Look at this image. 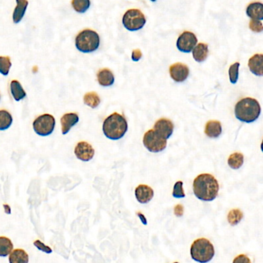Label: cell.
Returning <instances> with one entry per match:
<instances>
[{
  "label": "cell",
  "instance_id": "cell-1",
  "mask_svg": "<svg viewBox=\"0 0 263 263\" xmlns=\"http://www.w3.org/2000/svg\"><path fill=\"white\" fill-rule=\"evenodd\" d=\"M219 190L218 181L211 174L203 173L194 179V194L200 200L206 202L214 200L217 197Z\"/></svg>",
  "mask_w": 263,
  "mask_h": 263
},
{
  "label": "cell",
  "instance_id": "cell-2",
  "mask_svg": "<svg viewBox=\"0 0 263 263\" xmlns=\"http://www.w3.org/2000/svg\"><path fill=\"white\" fill-rule=\"evenodd\" d=\"M127 130V121L118 112L112 113L103 122V133L109 140H120L125 136Z\"/></svg>",
  "mask_w": 263,
  "mask_h": 263
},
{
  "label": "cell",
  "instance_id": "cell-3",
  "mask_svg": "<svg viewBox=\"0 0 263 263\" xmlns=\"http://www.w3.org/2000/svg\"><path fill=\"white\" fill-rule=\"evenodd\" d=\"M261 113L260 103L253 98H244L235 107L236 118L243 123H251L258 120Z\"/></svg>",
  "mask_w": 263,
  "mask_h": 263
},
{
  "label": "cell",
  "instance_id": "cell-4",
  "mask_svg": "<svg viewBox=\"0 0 263 263\" xmlns=\"http://www.w3.org/2000/svg\"><path fill=\"white\" fill-rule=\"evenodd\" d=\"M190 254L193 260L197 263H207L213 259L215 248L208 239L200 238L195 240L192 244Z\"/></svg>",
  "mask_w": 263,
  "mask_h": 263
},
{
  "label": "cell",
  "instance_id": "cell-5",
  "mask_svg": "<svg viewBox=\"0 0 263 263\" xmlns=\"http://www.w3.org/2000/svg\"><path fill=\"white\" fill-rule=\"evenodd\" d=\"M75 43L79 51L84 53H92L100 47V35L96 31L89 29L82 30L76 35Z\"/></svg>",
  "mask_w": 263,
  "mask_h": 263
},
{
  "label": "cell",
  "instance_id": "cell-6",
  "mask_svg": "<svg viewBox=\"0 0 263 263\" xmlns=\"http://www.w3.org/2000/svg\"><path fill=\"white\" fill-rule=\"evenodd\" d=\"M146 18L142 12L138 9H131L124 13L123 24L129 31H138L145 26Z\"/></svg>",
  "mask_w": 263,
  "mask_h": 263
},
{
  "label": "cell",
  "instance_id": "cell-7",
  "mask_svg": "<svg viewBox=\"0 0 263 263\" xmlns=\"http://www.w3.org/2000/svg\"><path fill=\"white\" fill-rule=\"evenodd\" d=\"M142 142H143L144 146L149 152L154 153L163 151L167 145V140L158 134L154 129L148 130L145 133Z\"/></svg>",
  "mask_w": 263,
  "mask_h": 263
},
{
  "label": "cell",
  "instance_id": "cell-8",
  "mask_svg": "<svg viewBox=\"0 0 263 263\" xmlns=\"http://www.w3.org/2000/svg\"><path fill=\"white\" fill-rule=\"evenodd\" d=\"M33 125L36 134L41 136H50L55 129V120L52 115H41L34 120Z\"/></svg>",
  "mask_w": 263,
  "mask_h": 263
},
{
  "label": "cell",
  "instance_id": "cell-9",
  "mask_svg": "<svg viewBox=\"0 0 263 263\" xmlns=\"http://www.w3.org/2000/svg\"><path fill=\"white\" fill-rule=\"evenodd\" d=\"M198 43L196 35L190 31H185L177 39V49L182 53H189L193 51Z\"/></svg>",
  "mask_w": 263,
  "mask_h": 263
},
{
  "label": "cell",
  "instance_id": "cell-10",
  "mask_svg": "<svg viewBox=\"0 0 263 263\" xmlns=\"http://www.w3.org/2000/svg\"><path fill=\"white\" fill-rule=\"evenodd\" d=\"M170 74L175 83H182L189 77L190 69L183 63H176L170 67Z\"/></svg>",
  "mask_w": 263,
  "mask_h": 263
},
{
  "label": "cell",
  "instance_id": "cell-11",
  "mask_svg": "<svg viewBox=\"0 0 263 263\" xmlns=\"http://www.w3.org/2000/svg\"><path fill=\"white\" fill-rule=\"evenodd\" d=\"M74 153L76 155L77 158L79 160L83 161V162H88L92 159L94 155H95V150L92 148V145L87 142H78Z\"/></svg>",
  "mask_w": 263,
  "mask_h": 263
},
{
  "label": "cell",
  "instance_id": "cell-12",
  "mask_svg": "<svg viewBox=\"0 0 263 263\" xmlns=\"http://www.w3.org/2000/svg\"><path fill=\"white\" fill-rule=\"evenodd\" d=\"M154 130L163 138L168 140L173 135L174 130V125L173 122L168 119L162 118L156 122L154 125Z\"/></svg>",
  "mask_w": 263,
  "mask_h": 263
},
{
  "label": "cell",
  "instance_id": "cell-13",
  "mask_svg": "<svg viewBox=\"0 0 263 263\" xmlns=\"http://www.w3.org/2000/svg\"><path fill=\"white\" fill-rule=\"evenodd\" d=\"M135 195L139 203L146 204L153 199L154 191L150 186L141 184L136 188Z\"/></svg>",
  "mask_w": 263,
  "mask_h": 263
},
{
  "label": "cell",
  "instance_id": "cell-14",
  "mask_svg": "<svg viewBox=\"0 0 263 263\" xmlns=\"http://www.w3.org/2000/svg\"><path fill=\"white\" fill-rule=\"evenodd\" d=\"M79 118L76 113L71 112L63 115L61 118V125H62V133L63 135L67 134L70 129L73 127L74 125L78 123Z\"/></svg>",
  "mask_w": 263,
  "mask_h": 263
},
{
  "label": "cell",
  "instance_id": "cell-15",
  "mask_svg": "<svg viewBox=\"0 0 263 263\" xmlns=\"http://www.w3.org/2000/svg\"><path fill=\"white\" fill-rule=\"evenodd\" d=\"M248 68L257 76H263V54H255L249 59Z\"/></svg>",
  "mask_w": 263,
  "mask_h": 263
},
{
  "label": "cell",
  "instance_id": "cell-16",
  "mask_svg": "<svg viewBox=\"0 0 263 263\" xmlns=\"http://www.w3.org/2000/svg\"><path fill=\"white\" fill-rule=\"evenodd\" d=\"M97 80L102 87H111L115 82L114 75L109 69H102L98 72Z\"/></svg>",
  "mask_w": 263,
  "mask_h": 263
},
{
  "label": "cell",
  "instance_id": "cell-17",
  "mask_svg": "<svg viewBox=\"0 0 263 263\" xmlns=\"http://www.w3.org/2000/svg\"><path fill=\"white\" fill-rule=\"evenodd\" d=\"M246 15L251 19H263V3L260 2H254L249 4L246 8Z\"/></svg>",
  "mask_w": 263,
  "mask_h": 263
},
{
  "label": "cell",
  "instance_id": "cell-18",
  "mask_svg": "<svg viewBox=\"0 0 263 263\" xmlns=\"http://www.w3.org/2000/svg\"><path fill=\"white\" fill-rule=\"evenodd\" d=\"M205 133L210 138H218L222 133V125L220 122L215 120L209 121L205 128Z\"/></svg>",
  "mask_w": 263,
  "mask_h": 263
},
{
  "label": "cell",
  "instance_id": "cell-19",
  "mask_svg": "<svg viewBox=\"0 0 263 263\" xmlns=\"http://www.w3.org/2000/svg\"><path fill=\"white\" fill-rule=\"evenodd\" d=\"M209 55L208 45L200 43L195 46L193 50V56L198 63H203L207 59Z\"/></svg>",
  "mask_w": 263,
  "mask_h": 263
},
{
  "label": "cell",
  "instance_id": "cell-20",
  "mask_svg": "<svg viewBox=\"0 0 263 263\" xmlns=\"http://www.w3.org/2000/svg\"><path fill=\"white\" fill-rule=\"evenodd\" d=\"M17 3L13 14V22L16 24L20 22L24 17L29 2L27 0H17Z\"/></svg>",
  "mask_w": 263,
  "mask_h": 263
},
{
  "label": "cell",
  "instance_id": "cell-21",
  "mask_svg": "<svg viewBox=\"0 0 263 263\" xmlns=\"http://www.w3.org/2000/svg\"><path fill=\"white\" fill-rule=\"evenodd\" d=\"M9 263H28L29 256L23 249L18 248L12 251L9 254Z\"/></svg>",
  "mask_w": 263,
  "mask_h": 263
},
{
  "label": "cell",
  "instance_id": "cell-22",
  "mask_svg": "<svg viewBox=\"0 0 263 263\" xmlns=\"http://www.w3.org/2000/svg\"><path fill=\"white\" fill-rule=\"evenodd\" d=\"M10 90L16 101H20L26 97V93L21 86L20 83L17 80H13L10 83Z\"/></svg>",
  "mask_w": 263,
  "mask_h": 263
},
{
  "label": "cell",
  "instance_id": "cell-23",
  "mask_svg": "<svg viewBox=\"0 0 263 263\" xmlns=\"http://www.w3.org/2000/svg\"><path fill=\"white\" fill-rule=\"evenodd\" d=\"M13 249V244L7 237L0 236V257H6L11 253Z\"/></svg>",
  "mask_w": 263,
  "mask_h": 263
},
{
  "label": "cell",
  "instance_id": "cell-24",
  "mask_svg": "<svg viewBox=\"0 0 263 263\" xmlns=\"http://www.w3.org/2000/svg\"><path fill=\"white\" fill-rule=\"evenodd\" d=\"M83 101L86 105L91 107L92 109H95L96 107L99 106L101 103L100 97L96 92H89L86 93L85 96L83 97Z\"/></svg>",
  "mask_w": 263,
  "mask_h": 263
},
{
  "label": "cell",
  "instance_id": "cell-25",
  "mask_svg": "<svg viewBox=\"0 0 263 263\" xmlns=\"http://www.w3.org/2000/svg\"><path fill=\"white\" fill-rule=\"evenodd\" d=\"M243 162H244V157L242 153H233L228 158V165L233 170H238L239 168H241Z\"/></svg>",
  "mask_w": 263,
  "mask_h": 263
},
{
  "label": "cell",
  "instance_id": "cell-26",
  "mask_svg": "<svg viewBox=\"0 0 263 263\" xmlns=\"http://www.w3.org/2000/svg\"><path fill=\"white\" fill-rule=\"evenodd\" d=\"M13 123V117L6 110H0V130L9 129Z\"/></svg>",
  "mask_w": 263,
  "mask_h": 263
},
{
  "label": "cell",
  "instance_id": "cell-27",
  "mask_svg": "<svg viewBox=\"0 0 263 263\" xmlns=\"http://www.w3.org/2000/svg\"><path fill=\"white\" fill-rule=\"evenodd\" d=\"M72 6L77 13H86L90 6V0H72Z\"/></svg>",
  "mask_w": 263,
  "mask_h": 263
},
{
  "label": "cell",
  "instance_id": "cell-28",
  "mask_svg": "<svg viewBox=\"0 0 263 263\" xmlns=\"http://www.w3.org/2000/svg\"><path fill=\"white\" fill-rule=\"evenodd\" d=\"M228 221L231 226H236L243 219V213L241 210L235 209L228 212Z\"/></svg>",
  "mask_w": 263,
  "mask_h": 263
},
{
  "label": "cell",
  "instance_id": "cell-29",
  "mask_svg": "<svg viewBox=\"0 0 263 263\" xmlns=\"http://www.w3.org/2000/svg\"><path fill=\"white\" fill-rule=\"evenodd\" d=\"M11 67V61L9 56H0V73L7 76Z\"/></svg>",
  "mask_w": 263,
  "mask_h": 263
},
{
  "label": "cell",
  "instance_id": "cell-30",
  "mask_svg": "<svg viewBox=\"0 0 263 263\" xmlns=\"http://www.w3.org/2000/svg\"><path fill=\"white\" fill-rule=\"evenodd\" d=\"M240 63H236L231 65L228 70V76H229L230 82L232 84H236L239 79V69Z\"/></svg>",
  "mask_w": 263,
  "mask_h": 263
},
{
  "label": "cell",
  "instance_id": "cell-31",
  "mask_svg": "<svg viewBox=\"0 0 263 263\" xmlns=\"http://www.w3.org/2000/svg\"><path fill=\"white\" fill-rule=\"evenodd\" d=\"M182 186H183V182L182 181H178L175 182L174 187H173V197H175L177 199H181V198H184L186 196Z\"/></svg>",
  "mask_w": 263,
  "mask_h": 263
},
{
  "label": "cell",
  "instance_id": "cell-32",
  "mask_svg": "<svg viewBox=\"0 0 263 263\" xmlns=\"http://www.w3.org/2000/svg\"><path fill=\"white\" fill-rule=\"evenodd\" d=\"M249 29L254 33H261L263 31V24L260 20L251 19L249 22Z\"/></svg>",
  "mask_w": 263,
  "mask_h": 263
},
{
  "label": "cell",
  "instance_id": "cell-33",
  "mask_svg": "<svg viewBox=\"0 0 263 263\" xmlns=\"http://www.w3.org/2000/svg\"><path fill=\"white\" fill-rule=\"evenodd\" d=\"M34 244L39 250L42 251V252H46V253H48V254L49 253H52V252H53L50 247L45 245L44 243H42L39 240H36V241L34 242Z\"/></svg>",
  "mask_w": 263,
  "mask_h": 263
},
{
  "label": "cell",
  "instance_id": "cell-34",
  "mask_svg": "<svg viewBox=\"0 0 263 263\" xmlns=\"http://www.w3.org/2000/svg\"><path fill=\"white\" fill-rule=\"evenodd\" d=\"M232 263H252L248 256L245 255H239L237 257L235 258Z\"/></svg>",
  "mask_w": 263,
  "mask_h": 263
},
{
  "label": "cell",
  "instance_id": "cell-35",
  "mask_svg": "<svg viewBox=\"0 0 263 263\" xmlns=\"http://www.w3.org/2000/svg\"><path fill=\"white\" fill-rule=\"evenodd\" d=\"M142 52H141V50H139V49L133 50V53H132V59L134 62H138L142 58Z\"/></svg>",
  "mask_w": 263,
  "mask_h": 263
},
{
  "label": "cell",
  "instance_id": "cell-36",
  "mask_svg": "<svg viewBox=\"0 0 263 263\" xmlns=\"http://www.w3.org/2000/svg\"><path fill=\"white\" fill-rule=\"evenodd\" d=\"M174 213L178 217H180V216L183 215V213H184V208H183L182 205L178 204L175 206V208H174Z\"/></svg>",
  "mask_w": 263,
  "mask_h": 263
},
{
  "label": "cell",
  "instance_id": "cell-37",
  "mask_svg": "<svg viewBox=\"0 0 263 263\" xmlns=\"http://www.w3.org/2000/svg\"><path fill=\"white\" fill-rule=\"evenodd\" d=\"M137 215L140 217V220L142 221V224L147 225V220L145 219V215L141 213V212H137Z\"/></svg>",
  "mask_w": 263,
  "mask_h": 263
},
{
  "label": "cell",
  "instance_id": "cell-38",
  "mask_svg": "<svg viewBox=\"0 0 263 263\" xmlns=\"http://www.w3.org/2000/svg\"><path fill=\"white\" fill-rule=\"evenodd\" d=\"M261 149H262V151L263 152V142H262V144H261Z\"/></svg>",
  "mask_w": 263,
  "mask_h": 263
},
{
  "label": "cell",
  "instance_id": "cell-39",
  "mask_svg": "<svg viewBox=\"0 0 263 263\" xmlns=\"http://www.w3.org/2000/svg\"><path fill=\"white\" fill-rule=\"evenodd\" d=\"M152 2H156V1H157V0H151Z\"/></svg>",
  "mask_w": 263,
  "mask_h": 263
},
{
  "label": "cell",
  "instance_id": "cell-40",
  "mask_svg": "<svg viewBox=\"0 0 263 263\" xmlns=\"http://www.w3.org/2000/svg\"><path fill=\"white\" fill-rule=\"evenodd\" d=\"M177 263V262H175V263Z\"/></svg>",
  "mask_w": 263,
  "mask_h": 263
}]
</instances>
